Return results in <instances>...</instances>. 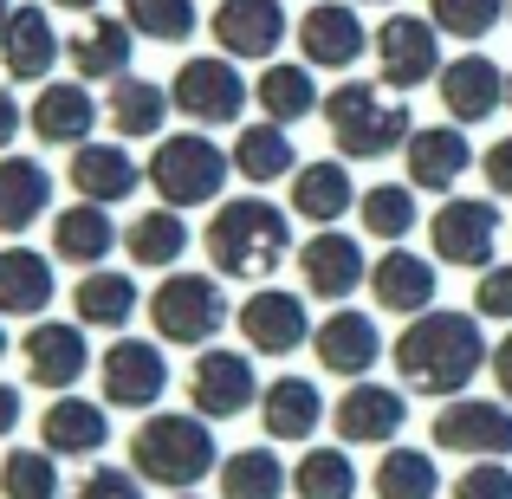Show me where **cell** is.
<instances>
[{"instance_id": "1", "label": "cell", "mask_w": 512, "mask_h": 499, "mask_svg": "<svg viewBox=\"0 0 512 499\" xmlns=\"http://www.w3.org/2000/svg\"><path fill=\"white\" fill-rule=\"evenodd\" d=\"M487 357V337L467 312H422L409 318V331L396 337V370L409 389H422V396H454V389L474 383V370Z\"/></svg>"}, {"instance_id": "2", "label": "cell", "mask_w": 512, "mask_h": 499, "mask_svg": "<svg viewBox=\"0 0 512 499\" xmlns=\"http://www.w3.org/2000/svg\"><path fill=\"white\" fill-rule=\"evenodd\" d=\"M292 253V221L273 201H221L208 221V260L227 279H266Z\"/></svg>"}, {"instance_id": "3", "label": "cell", "mask_w": 512, "mask_h": 499, "mask_svg": "<svg viewBox=\"0 0 512 499\" xmlns=\"http://www.w3.org/2000/svg\"><path fill=\"white\" fill-rule=\"evenodd\" d=\"M325 124H331V137H338V150L363 156V163H376V156H389V150H409V137H415L409 104L383 98L376 85H357V78L325 98Z\"/></svg>"}, {"instance_id": "4", "label": "cell", "mask_w": 512, "mask_h": 499, "mask_svg": "<svg viewBox=\"0 0 512 499\" xmlns=\"http://www.w3.org/2000/svg\"><path fill=\"white\" fill-rule=\"evenodd\" d=\"M130 461H137V474L156 480V487H195L214 467L208 415H150V422L130 435Z\"/></svg>"}, {"instance_id": "5", "label": "cell", "mask_w": 512, "mask_h": 499, "mask_svg": "<svg viewBox=\"0 0 512 499\" xmlns=\"http://www.w3.org/2000/svg\"><path fill=\"white\" fill-rule=\"evenodd\" d=\"M150 182L169 208H201V201L221 195L227 156L214 150L208 137H195V130H188V137H163V150L150 156Z\"/></svg>"}, {"instance_id": "6", "label": "cell", "mask_w": 512, "mask_h": 499, "mask_svg": "<svg viewBox=\"0 0 512 499\" xmlns=\"http://www.w3.org/2000/svg\"><path fill=\"white\" fill-rule=\"evenodd\" d=\"M150 318H156V337H169V344H208L227 325V299L208 273H175L156 286Z\"/></svg>"}, {"instance_id": "7", "label": "cell", "mask_w": 512, "mask_h": 499, "mask_svg": "<svg viewBox=\"0 0 512 499\" xmlns=\"http://www.w3.org/2000/svg\"><path fill=\"white\" fill-rule=\"evenodd\" d=\"M441 26L422 20V13H389L383 26H376V72H383L389 91H415L428 85V78H441V46H435Z\"/></svg>"}, {"instance_id": "8", "label": "cell", "mask_w": 512, "mask_h": 499, "mask_svg": "<svg viewBox=\"0 0 512 499\" xmlns=\"http://www.w3.org/2000/svg\"><path fill=\"white\" fill-rule=\"evenodd\" d=\"M169 98H175V111L195 117V124H234V117L247 111L253 91L240 85V72L227 59H188L182 72H175Z\"/></svg>"}, {"instance_id": "9", "label": "cell", "mask_w": 512, "mask_h": 499, "mask_svg": "<svg viewBox=\"0 0 512 499\" xmlns=\"http://www.w3.org/2000/svg\"><path fill=\"white\" fill-rule=\"evenodd\" d=\"M163 389H169V357L156 344L117 337V344L104 350V396H111L117 409H150V402H163Z\"/></svg>"}, {"instance_id": "10", "label": "cell", "mask_w": 512, "mask_h": 499, "mask_svg": "<svg viewBox=\"0 0 512 499\" xmlns=\"http://www.w3.org/2000/svg\"><path fill=\"white\" fill-rule=\"evenodd\" d=\"M188 396H195V409L208 415V422H227V415H247L253 409L260 383H253V363L240 357V350L214 344L208 357L195 363V376H188Z\"/></svg>"}, {"instance_id": "11", "label": "cell", "mask_w": 512, "mask_h": 499, "mask_svg": "<svg viewBox=\"0 0 512 499\" xmlns=\"http://www.w3.org/2000/svg\"><path fill=\"white\" fill-rule=\"evenodd\" d=\"M286 39V7L279 0H221L214 7V46L227 59H273Z\"/></svg>"}, {"instance_id": "12", "label": "cell", "mask_w": 512, "mask_h": 499, "mask_svg": "<svg viewBox=\"0 0 512 499\" xmlns=\"http://www.w3.org/2000/svg\"><path fill=\"white\" fill-rule=\"evenodd\" d=\"M435 448L474 454V461L512 454V409H500V402H448L435 415Z\"/></svg>"}, {"instance_id": "13", "label": "cell", "mask_w": 512, "mask_h": 499, "mask_svg": "<svg viewBox=\"0 0 512 499\" xmlns=\"http://www.w3.org/2000/svg\"><path fill=\"white\" fill-rule=\"evenodd\" d=\"M428 240L448 266H487L493 240H500V208L493 201H448L428 227Z\"/></svg>"}, {"instance_id": "14", "label": "cell", "mask_w": 512, "mask_h": 499, "mask_svg": "<svg viewBox=\"0 0 512 499\" xmlns=\"http://www.w3.org/2000/svg\"><path fill=\"white\" fill-rule=\"evenodd\" d=\"M441 104H448L454 124H487L493 111L506 104V72L487 59V52H467V59L441 65Z\"/></svg>"}, {"instance_id": "15", "label": "cell", "mask_w": 512, "mask_h": 499, "mask_svg": "<svg viewBox=\"0 0 512 499\" xmlns=\"http://www.w3.org/2000/svg\"><path fill=\"white\" fill-rule=\"evenodd\" d=\"M299 46H305V65L344 72V65H357V52L370 46V33H363L357 7H344V0H318V7L299 20Z\"/></svg>"}, {"instance_id": "16", "label": "cell", "mask_w": 512, "mask_h": 499, "mask_svg": "<svg viewBox=\"0 0 512 499\" xmlns=\"http://www.w3.org/2000/svg\"><path fill=\"white\" fill-rule=\"evenodd\" d=\"M240 331H247V344L266 350V357H286V350H299L305 337H312V325H305V305L292 299V292H279V286L253 292V299L240 305Z\"/></svg>"}, {"instance_id": "17", "label": "cell", "mask_w": 512, "mask_h": 499, "mask_svg": "<svg viewBox=\"0 0 512 499\" xmlns=\"http://www.w3.org/2000/svg\"><path fill=\"white\" fill-rule=\"evenodd\" d=\"M52 59H59V33H52V13H46V7H13L7 33H0V65H7V78L33 85V78H46V72H52Z\"/></svg>"}, {"instance_id": "18", "label": "cell", "mask_w": 512, "mask_h": 499, "mask_svg": "<svg viewBox=\"0 0 512 499\" xmlns=\"http://www.w3.org/2000/svg\"><path fill=\"white\" fill-rule=\"evenodd\" d=\"M65 52H72V72L78 78H124L130 72V52H137V26L98 13V20L78 26V39H65Z\"/></svg>"}, {"instance_id": "19", "label": "cell", "mask_w": 512, "mask_h": 499, "mask_svg": "<svg viewBox=\"0 0 512 499\" xmlns=\"http://www.w3.org/2000/svg\"><path fill=\"white\" fill-rule=\"evenodd\" d=\"M20 350H26V376L39 389H72L85 376V331L78 325H33Z\"/></svg>"}, {"instance_id": "20", "label": "cell", "mask_w": 512, "mask_h": 499, "mask_svg": "<svg viewBox=\"0 0 512 499\" xmlns=\"http://www.w3.org/2000/svg\"><path fill=\"white\" fill-rule=\"evenodd\" d=\"M402 156H409V182H415V188H435V195H441V188H454V182L467 175V163H474V150H467V137H461L454 124L415 130Z\"/></svg>"}, {"instance_id": "21", "label": "cell", "mask_w": 512, "mask_h": 499, "mask_svg": "<svg viewBox=\"0 0 512 499\" xmlns=\"http://www.w3.org/2000/svg\"><path fill=\"white\" fill-rule=\"evenodd\" d=\"M370 292H376L383 312L415 318V312L435 305V266H428L422 253H383V260L370 266Z\"/></svg>"}, {"instance_id": "22", "label": "cell", "mask_w": 512, "mask_h": 499, "mask_svg": "<svg viewBox=\"0 0 512 499\" xmlns=\"http://www.w3.org/2000/svg\"><path fill=\"white\" fill-rule=\"evenodd\" d=\"M331 422H338L344 441H389L402 422H409V409H402V396L383 389V383H350L344 402L331 409Z\"/></svg>"}, {"instance_id": "23", "label": "cell", "mask_w": 512, "mask_h": 499, "mask_svg": "<svg viewBox=\"0 0 512 499\" xmlns=\"http://www.w3.org/2000/svg\"><path fill=\"white\" fill-rule=\"evenodd\" d=\"M305 266V286L318 292V299H350V292L363 286V247L350 234H312V247L299 253Z\"/></svg>"}, {"instance_id": "24", "label": "cell", "mask_w": 512, "mask_h": 499, "mask_svg": "<svg viewBox=\"0 0 512 499\" xmlns=\"http://www.w3.org/2000/svg\"><path fill=\"white\" fill-rule=\"evenodd\" d=\"M312 344H318V363L338 370V376H363L376 357H383V337H376V325L363 312H331Z\"/></svg>"}, {"instance_id": "25", "label": "cell", "mask_w": 512, "mask_h": 499, "mask_svg": "<svg viewBox=\"0 0 512 499\" xmlns=\"http://www.w3.org/2000/svg\"><path fill=\"white\" fill-rule=\"evenodd\" d=\"M52 201V175L33 156H0V234H26Z\"/></svg>"}, {"instance_id": "26", "label": "cell", "mask_w": 512, "mask_h": 499, "mask_svg": "<svg viewBox=\"0 0 512 499\" xmlns=\"http://www.w3.org/2000/svg\"><path fill=\"white\" fill-rule=\"evenodd\" d=\"M98 124V98L85 85H46L33 98V137L39 143H85Z\"/></svg>"}, {"instance_id": "27", "label": "cell", "mask_w": 512, "mask_h": 499, "mask_svg": "<svg viewBox=\"0 0 512 499\" xmlns=\"http://www.w3.org/2000/svg\"><path fill=\"white\" fill-rule=\"evenodd\" d=\"M52 305V260L33 247H7L0 253V312L7 318H33Z\"/></svg>"}, {"instance_id": "28", "label": "cell", "mask_w": 512, "mask_h": 499, "mask_svg": "<svg viewBox=\"0 0 512 499\" xmlns=\"http://www.w3.org/2000/svg\"><path fill=\"white\" fill-rule=\"evenodd\" d=\"M72 188L85 201H130L137 195V163H130V150H111V143H78Z\"/></svg>"}, {"instance_id": "29", "label": "cell", "mask_w": 512, "mask_h": 499, "mask_svg": "<svg viewBox=\"0 0 512 499\" xmlns=\"http://www.w3.org/2000/svg\"><path fill=\"white\" fill-rule=\"evenodd\" d=\"M111 240H117V227H111V214H104V201H78V208H65L59 221H52V253L72 260V266H98L104 253H111Z\"/></svg>"}, {"instance_id": "30", "label": "cell", "mask_w": 512, "mask_h": 499, "mask_svg": "<svg viewBox=\"0 0 512 499\" xmlns=\"http://www.w3.org/2000/svg\"><path fill=\"white\" fill-rule=\"evenodd\" d=\"M357 188H350V169L344 163H305L299 175H292V208L305 214V221L331 227L344 208H357Z\"/></svg>"}, {"instance_id": "31", "label": "cell", "mask_w": 512, "mask_h": 499, "mask_svg": "<svg viewBox=\"0 0 512 499\" xmlns=\"http://www.w3.org/2000/svg\"><path fill=\"white\" fill-rule=\"evenodd\" d=\"M318 389L305 383V376H279V383H266V402H260V422L273 441H305L318 428Z\"/></svg>"}, {"instance_id": "32", "label": "cell", "mask_w": 512, "mask_h": 499, "mask_svg": "<svg viewBox=\"0 0 512 499\" xmlns=\"http://www.w3.org/2000/svg\"><path fill=\"white\" fill-rule=\"evenodd\" d=\"M39 435H46V448H59V454H98L104 441H111V422H104L98 402L59 396L46 409V422H39Z\"/></svg>"}, {"instance_id": "33", "label": "cell", "mask_w": 512, "mask_h": 499, "mask_svg": "<svg viewBox=\"0 0 512 499\" xmlns=\"http://www.w3.org/2000/svg\"><path fill=\"white\" fill-rule=\"evenodd\" d=\"M253 98H260V111L273 117V124H299V117L318 111V85H312V65H273L266 59L260 85H253Z\"/></svg>"}, {"instance_id": "34", "label": "cell", "mask_w": 512, "mask_h": 499, "mask_svg": "<svg viewBox=\"0 0 512 499\" xmlns=\"http://www.w3.org/2000/svg\"><path fill=\"white\" fill-rule=\"evenodd\" d=\"M234 169L247 175V182H279V175H299V156H292V137L286 124H247L234 143Z\"/></svg>"}, {"instance_id": "35", "label": "cell", "mask_w": 512, "mask_h": 499, "mask_svg": "<svg viewBox=\"0 0 512 499\" xmlns=\"http://www.w3.org/2000/svg\"><path fill=\"white\" fill-rule=\"evenodd\" d=\"M124 247H130V260L137 266H175L188 253V221H182V208H150V214H137V221L124 227Z\"/></svg>"}, {"instance_id": "36", "label": "cell", "mask_w": 512, "mask_h": 499, "mask_svg": "<svg viewBox=\"0 0 512 499\" xmlns=\"http://www.w3.org/2000/svg\"><path fill=\"white\" fill-rule=\"evenodd\" d=\"M72 305H78L85 325L117 331V325H130V312H137V286H130V273H85L78 292H72Z\"/></svg>"}, {"instance_id": "37", "label": "cell", "mask_w": 512, "mask_h": 499, "mask_svg": "<svg viewBox=\"0 0 512 499\" xmlns=\"http://www.w3.org/2000/svg\"><path fill=\"white\" fill-rule=\"evenodd\" d=\"M169 104L175 98H163V85H150V78H117L111 85V130L117 137H156Z\"/></svg>"}, {"instance_id": "38", "label": "cell", "mask_w": 512, "mask_h": 499, "mask_svg": "<svg viewBox=\"0 0 512 499\" xmlns=\"http://www.w3.org/2000/svg\"><path fill=\"white\" fill-rule=\"evenodd\" d=\"M286 493V467L266 448H240L221 461V499H279Z\"/></svg>"}, {"instance_id": "39", "label": "cell", "mask_w": 512, "mask_h": 499, "mask_svg": "<svg viewBox=\"0 0 512 499\" xmlns=\"http://www.w3.org/2000/svg\"><path fill=\"white\" fill-rule=\"evenodd\" d=\"M435 487H441L435 461L415 448H389L376 461V499H435Z\"/></svg>"}, {"instance_id": "40", "label": "cell", "mask_w": 512, "mask_h": 499, "mask_svg": "<svg viewBox=\"0 0 512 499\" xmlns=\"http://www.w3.org/2000/svg\"><path fill=\"white\" fill-rule=\"evenodd\" d=\"M292 493L299 499H350L357 493V467L338 448H312L299 461V474H292Z\"/></svg>"}, {"instance_id": "41", "label": "cell", "mask_w": 512, "mask_h": 499, "mask_svg": "<svg viewBox=\"0 0 512 499\" xmlns=\"http://www.w3.org/2000/svg\"><path fill=\"white\" fill-rule=\"evenodd\" d=\"M357 214H363V227L370 234H383V240H402L415 227V195L402 182H376L370 195L357 201Z\"/></svg>"}, {"instance_id": "42", "label": "cell", "mask_w": 512, "mask_h": 499, "mask_svg": "<svg viewBox=\"0 0 512 499\" xmlns=\"http://www.w3.org/2000/svg\"><path fill=\"white\" fill-rule=\"evenodd\" d=\"M124 20L137 26L143 39H156V46H175V39L195 33V0H130Z\"/></svg>"}, {"instance_id": "43", "label": "cell", "mask_w": 512, "mask_h": 499, "mask_svg": "<svg viewBox=\"0 0 512 499\" xmlns=\"http://www.w3.org/2000/svg\"><path fill=\"white\" fill-rule=\"evenodd\" d=\"M512 0H428V20L454 39H487Z\"/></svg>"}, {"instance_id": "44", "label": "cell", "mask_w": 512, "mask_h": 499, "mask_svg": "<svg viewBox=\"0 0 512 499\" xmlns=\"http://www.w3.org/2000/svg\"><path fill=\"white\" fill-rule=\"evenodd\" d=\"M0 493L7 499H52L59 493V467H52L46 454L20 448V454H7V467H0Z\"/></svg>"}, {"instance_id": "45", "label": "cell", "mask_w": 512, "mask_h": 499, "mask_svg": "<svg viewBox=\"0 0 512 499\" xmlns=\"http://www.w3.org/2000/svg\"><path fill=\"white\" fill-rule=\"evenodd\" d=\"M454 499H512V474L493 467V461H480V467H467V474L454 480Z\"/></svg>"}, {"instance_id": "46", "label": "cell", "mask_w": 512, "mask_h": 499, "mask_svg": "<svg viewBox=\"0 0 512 499\" xmlns=\"http://www.w3.org/2000/svg\"><path fill=\"white\" fill-rule=\"evenodd\" d=\"M474 305H480L487 318H512V266H487V273H480Z\"/></svg>"}, {"instance_id": "47", "label": "cell", "mask_w": 512, "mask_h": 499, "mask_svg": "<svg viewBox=\"0 0 512 499\" xmlns=\"http://www.w3.org/2000/svg\"><path fill=\"white\" fill-rule=\"evenodd\" d=\"M72 499H143V487L130 474H117V467H98V474H85L78 480V493Z\"/></svg>"}, {"instance_id": "48", "label": "cell", "mask_w": 512, "mask_h": 499, "mask_svg": "<svg viewBox=\"0 0 512 499\" xmlns=\"http://www.w3.org/2000/svg\"><path fill=\"white\" fill-rule=\"evenodd\" d=\"M480 169H487V188H493V195H512V137H500V143H493V150H487V163H480Z\"/></svg>"}, {"instance_id": "49", "label": "cell", "mask_w": 512, "mask_h": 499, "mask_svg": "<svg viewBox=\"0 0 512 499\" xmlns=\"http://www.w3.org/2000/svg\"><path fill=\"white\" fill-rule=\"evenodd\" d=\"M13 137H20V104H13L7 85H0V150H13Z\"/></svg>"}, {"instance_id": "50", "label": "cell", "mask_w": 512, "mask_h": 499, "mask_svg": "<svg viewBox=\"0 0 512 499\" xmlns=\"http://www.w3.org/2000/svg\"><path fill=\"white\" fill-rule=\"evenodd\" d=\"M13 422H20V389L0 383V435H13Z\"/></svg>"}, {"instance_id": "51", "label": "cell", "mask_w": 512, "mask_h": 499, "mask_svg": "<svg viewBox=\"0 0 512 499\" xmlns=\"http://www.w3.org/2000/svg\"><path fill=\"white\" fill-rule=\"evenodd\" d=\"M493 376H500V389L512 396V331L500 337V350H493Z\"/></svg>"}, {"instance_id": "52", "label": "cell", "mask_w": 512, "mask_h": 499, "mask_svg": "<svg viewBox=\"0 0 512 499\" xmlns=\"http://www.w3.org/2000/svg\"><path fill=\"white\" fill-rule=\"evenodd\" d=\"M52 7H72V13H91L98 0H52Z\"/></svg>"}, {"instance_id": "53", "label": "cell", "mask_w": 512, "mask_h": 499, "mask_svg": "<svg viewBox=\"0 0 512 499\" xmlns=\"http://www.w3.org/2000/svg\"><path fill=\"white\" fill-rule=\"evenodd\" d=\"M7 20H13V7H7V0H0V33H7Z\"/></svg>"}, {"instance_id": "54", "label": "cell", "mask_w": 512, "mask_h": 499, "mask_svg": "<svg viewBox=\"0 0 512 499\" xmlns=\"http://www.w3.org/2000/svg\"><path fill=\"white\" fill-rule=\"evenodd\" d=\"M0 357H7V331H0Z\"/></svg>"}, {"instance_id": "55", "label": "cell", "mask_w": 512, "mask_h": 499, "mask_svg": "<svg viewBox=\"0 0 512 499\" xmlns=\"http://www.w3.org/2000/svg\"><path fill=\"white\" fill-rule=\"evenodd\" d=\"M506 104H512V78H506Z\"/></svg>"}]
</instances>
